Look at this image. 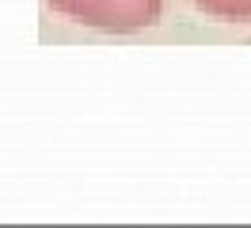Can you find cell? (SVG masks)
Segmentation results:
<instances>
[{"label":"cell","instance_id":"7a4b0ae2","mask_svg":"<svg viewBox=\"0 0 251 228\" xmlns=\"http://www.w3.org/2000/svg\"><path fill=\"white\" fill-rule=\"evenodd\" d=\"M194 8L225 23H251V0H194Z\"/></svg>","mask_w":251,"mask_h":228},{"label":"cell","instance_id":"6da1fadb","mask_svg":"<svg viewBox=\"0 0 251 228\" xmlns=\"http://www.w3.org/2000/svg\"><path fill=\"white\" fill-rule=\"evenodd\" d=\"M46 4L80 27L107 30V34L145 30L164 12V0H46Z\"/></svg>","mask_w":251,"mask_h":228}]
</instances>
